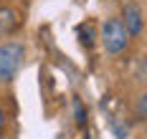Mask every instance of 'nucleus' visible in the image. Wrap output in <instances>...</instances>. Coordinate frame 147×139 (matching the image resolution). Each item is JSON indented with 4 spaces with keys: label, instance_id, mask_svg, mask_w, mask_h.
Returning <instances> with one entry per match:
<instances>
[{
    "label": "nucleus",
    "instance_id": "f257e3e1",
    "mask_svg": "<svg viewBox=\"0 0 147 139\" xmlns=\"http://www.w3.org/2000/svg\"><path fill=\"white\" fill-rule=\"evenodd\" d=\"M23 58H26V48L20 43L0 46V81H13L23 66Z\"/></svg>",
    "mask_w": 147,
    "mask_h": 139
},
{
    "label": "nucleus",
    "instance_id": "39448f33",
    "mask_svg": "<svg viewBox=\"0 0 147 139\" xmlns=\"http://www.w3.org/2000/svg\"><path fill=\"white\" fill-rule=\"evenodd\" d=\"M74 114H76V124H79V126H84L86 116H84V106H81V101H79V99L74 101Z\"/></svg>",
    "mask_w": 147,
    "mask_h": 139
},
{
    "label": "nucleus",
    "instance_id": "423d86ee",
    "mask_svg": "<svg viewBox=\"0 0 147 139\" xmlns=\"http://www.w3.org/2000/svg\"><path fill=\"white\" fill-rule=\"evenodd\" d=\"M137 114H140V119H145V116H147V96H140V104H137Z\"/></svg>",
    "mask_w": 147,
    "mask_h": 139
},
{
    "label": "nucleus",
    "instance_id": "0eeeda50",
    "mask_svg": "<svg viewBox=\"0 0 147 139\" xmlns=\"http://www.w3.org/2000/svg\"><path fill=\"white\" fill-rule=\"evenodd\" d=\"M3 124H5V114H3V106H0V129H3Z\"/></svg>",
    "mask_w": 147,
    "mask_h": 139
},
{
    "label": "nucleus",
    "instance_id": "7ed1b4c3",
    "mask_svg": "<svg viewBox=\"0 0 147 139\" xmlns=\"http://www.w3.org/2000/svg\"><path fill=\"white\" fill-rule=\"evenodd\" d=\"M122 25H124L127 35H140V33H142V28H145V20H142V8H140V5H134V3H129V5L124 8Z\"/></svg>",
    "mask_w": 147,
    "mask_h": 139
},
{
    "label": "nucleus",
    "instance_id": "f03ea898",
    "mask_svg": "<svg viewBox=\"0 0 147 139\" xmlns=\"http://www.w3.org/2000/svg\"><path fill=\"white\" fill-rule=\"evenodd\" d=\"M102 41H104V48L109 51V53H122L124 48H127V43H129V35H127V31H124V25H122V20H107L102 28Z\"/></svg>",
    "mask_w": 147,
    "mask_h": 139
},
{
    "label": "nucleus",
    "instance_id": "20e7f679",
    "mask_svg": "<svg viewBox=\"0 0 147 139\" xmlns=\"http://www.w3.org/2000/svg\"><path fill=\"white\" fill-rule=\"evenodd\" d=\"M13 25H15V13L10 8H0V35H5Z\"/></svg>",
    "mask_w": 147,
    "mask_h": 139
}]
</instances>
